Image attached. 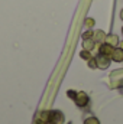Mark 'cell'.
I'll use <instances>...</instances> for the list:
<instances>
[{
    "label": "cell",
    "instance_id": "obj_16",
    "mask_svg": "<svg viewBox=\"0 0 123 124\" xmlns=\"http://www.w3.org/2000/svg\"><path fill=\"white\" fill-rule=\"evenodd\" d=\"M119 45H120V48H122V49H123V42H120V43H119Z\"/></svg>",
    "mask_w": 123,
    "mask_h": 124
},
{
    "label": "cell",
    "instance_id": "obj_15",
    "mask_svg": "<svg viewBox=\"0 0 123 124\" xmlns=\"http://www.w3.org/2000/svg\"><path fill=\"white\" fill-rule=\"evenodd\" d=\"M120 19H122V20H123V9H122V10H120Z\"/></svg>",
    "mask_w": 123,
    "mask_h": 124
},
{
    "label": "cell",
    "instance_id": "obj_10",
    "mask_svg": "<svg viewBox=\"0 0 123 124\" xmlns=\"http://www.w3.org/2000/svg\"><path fill=\"white\" fill-rule=\"evenodd\" d=\"M84 124H100V120L97 117H87L84 120Z\"/></svg>",
    "mask_w": 123,
    "mask_h": 124
},
{
    "label": "cell",
    "instance_id": "obj_17",
    "mask_svg": "<svg viewBox=\"0 0 123 124\" xmlns=\"http://www.w3.org/2000/svg\"><path fill=\"white\" fill-rule=\"evenodd\" d=\"M122 33H123V28H122Z\"/></svg>",
    "mask_w": 123,
    "mask_h": 124
},
{
    "label": "cell",
    "instance_id": "obj_6",
    "mask_svg": "<svg viewBox=\"0 0 123 124\" xmlns=\"http://www.w3.org/2000/svg\"><path fill=\"white\" fill-rule=\"evenodd\" d=\"M112 61L113 62H123V49L119 46V48H114L113 54H112Z\"/></svg>",
    "mask_w": 123,
    "mask_h": 124
},
{
    "label": "cell",
    "instance_id": "obj_9",
    "mask_svg": "<svg viewBox=\"0 0 123 124\" xmlns=\"http://www.w3.org/2000/svg\"><path fill=\"white\" fill-rule=\"evenodd\" d=\"M80 58H83V59H86V61H88V59H91V52L90 51H86V49H83L81 52H80Z\"/></svg>",
    "mask_w": 123,
    "mask_h": 124
},
{
    "label": "cell",
    "instance_id": "obj_5",
    "mask_svg": "<svg viewBox=\"0 0 123 124\" xmlns=\"http://www.w3.org/2000/svg\"><path fill=\"white\" fill-rule=\"evenodd\" d=\"M104 42H106V43H109V45H112L113 48H117V46H119V43H120L119 36H117V35H114V33H109V35H106Z\"/></svg>",
    "mask_w": 123,
    "mask_h": 124
},
{
    "label": "cell",
    "instance_id": "obj_3",
    "mask_svg": "<svg viewBox=\"0 0 123 124\" xmlns=\"http://www.w3.org/2000/svg\"><path fill=\"white\" fill-rule=\"evenodd\" d=\"M94 59H96V65H97V68H100V69H107L109 65H110V61H112L109 56L101 55V54H98Z\"/></svg>",
    "mask_w": 123,
    "mask_h": 124
},
{
    "label": "cell",
    "instance_id": "obj_8",
    "mask_svg": "<svg viewBox=\"0 0 123 124\" xmlns=\"http://www.w3.org/2000/svg\"><path fill=\"white\" fill-rule=\"evenodd\" d=\"M94 46H96L94 39H83V49H86V51H90V52H91L93 49H94Z\"/></svg>",
    "mask_w": 123,
    "mask_h": 124
},
{
    "label": "cell",
    "instance_id": "obj_18",
    "mask_svg": "<svg viewBox=\"0 0 123 124\" xmlns=\"http://www.w3.org/2000/svg\"><path fill=\"white\" fill-rule=\"evenodd\" d=\"M45 124H48V123H45Z\"/></svg>",
    "mask_w": 123,
    "mask_h": 124
},
{
    "label": "cell",
    "instance_id": "obj_4",
    "mask_svg": "<svg viewBox=\"0 0 123 124\" xmlns=\"http://www.w3.org/2000/svg\"><path fill=\"white\" fill-rule=\"evenodd\" d=\"M113 51H114V48L112 46V45H109V43H101L100 46H98V54H101V55H106V56H112V54H113ZM112 59V58H110Z\"/></svg>",
    "mask_w": 123,
    "mask_h": 124
},
{
    "label": "cell",
    "instance_id": "obj_11",
    "mask_svg": "<svg viewBox=\"0 0 123 124\" xmlns=\"http://www.w3.org/2000/svg\"><path fill=\"white\" fill-rule=\"evenodd\" d=\"M93 35H94V31L88 29V31H86L83 33V39H93Z\"/></svg>",
    "mask_w": 123,
    "mask_h": 124
},
{
    "label": "cell",
    "instance_id": "obj_14",
    "mask_svg": "<svg viewBox=\"0 0 123 124\" xmlns=\"http://www.w3.org/2000/svg\"><path fill=\"white\" fill-rule=\"evenodd\" d=\"M67 95H68L70 98H72V100H74V98H75V95H77V93H75V91H72V90H70V91L67 93Z\"/></svg>",
    "mask_w": 123,
    "mask_h": 124
},
{
    "label": "cell",
    "instance_id": "obj_12",
    "mask_svg": "<svg viewBox=\"0 0 123 124\" xmlns=\"http://www.w3.org/2000/svg\"><path fill=\"white\" fill-rule=\"evenodd\" d=\"M94 23H96V22L93 20L91 17H88V19H86V22H84V25H86L87 28H90V29H91L93 26H94Z\"/></svg>",
    "mask_w": 123,
    "mask_h": 124
},
{
    "label": "cell",
    "instance_id": "obj_7",
    "mask_svg": "<svg viewBox=\"0 0 123 124\" xmlns=\"http://www.w3.org/2000/svg\"><path fill=\"white\" fill-rule=\"evenodd\" d=\"M93 39L94 42H98V43H104V39H106V33L103 31H96L93 35Z\"/></svg>",
    "mask_w": 123,
    "mask_h": 124
},
{
    "label": "cell",
    "instance_id": "obj_13",
    "mask_svg": "<svg viewBox=\"0 0 123 124\" xmlns=\"http://www.w3.org/2000/svg\"><path fill=\"white\" fill-rule=\"evenodd\" d=\"M87 63H88V66H90L91 69H96V68H97V65H96V59H94V58L88 59V61H87Z\"/></svg>",
    "mask_w": 123,
    "mask_h": 124
},
{
    "label": "cell",
    "instance_id": "obj_1",
    "mask_svg": "<svg viewBox=\"0 0 123 124\" xmlns=\"http://www.w3.org/2000/svg\"><path fill=\"white\" fill-rule=\"evenodd\" d=\"M65 123V117L60 110H51L49 111V118L48 124H64Z\"/></svg>",
    "mask_w": 123,
    "mask_h": 124
},
{
    "label": "cell",
    "instance_id": "obj_2",
    "mask_svg": "<svg viewBox=\"0 0 123 124\" xmlns=\"http://www.w3.org/2000/svg\"><path fill=\"white\" fill-rule=\"evenodd\" d=\"M88 101H90V98H88L87 93H84V91L77 93L75 98H74V102H75V105H77L78 108H84V107H87V105H88Z\"/></svg>",
    "mask_w": 123,
    "mask_h": 124
}]
</instances>
